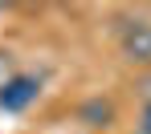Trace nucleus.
Returning <instances> with one entry per match:
<instances>
[{
	"label": "nucleus",
	"instance_id": "f257e3e1",
	"mask_svg": "<svg viewBox=\"0 0 151 134\" xmlns=\"http://www.w3.org/2000/svg\"><path fill=\"white\" fill-rule=\"evenodd\" d=\"M37 94H41V77H33V73H12L8 81H0V110L4 114H21L37 102Z\"/></svg>",
	"mask_w": 151,
	"mask_h": 134
},
{
	"label": "nucleus",
	"instance_id": "f03ea898",
	"mask_svg": "<svg viewBox=\"0 0 151 134\" xmlns=\"http://www.w3.org/2000/svg\"><path fill=\"white\" fill-rule=\"evenodd\" d=\"M123 57L131 65H151V21L123 25Z\"/></svg>",
	"mask_w": 151,
	"mask_h": 134
},
{
	"label": "nucleus",
	"instance_id": "7ed1b4c3",
	"mask_svg": "<svg viewBox=\"0 0 151 134\" xmlns=\"http://www.w3.org/2000/svg\"><path fill=\"white\" fill-rule=\"evenodd\" d=\"M78 118H82L86 126H110V122H114V106H110L106 98H90V102L78 106Z\"/></svg>",
	"mask_w": 151,
	"mask_h": 134
},
{
	"label": "nucleus",
	"instance_id": "20e7f679",
	"mask_svg": "<svg viewBox=\"0 0 151 134\" xmlns=\"http://www.w3.org/2000/svg\"><path fill=\"white\" fill-rule=\"evenodd\" d=\"M135 134H151V102L143 106V114H139V126H135Z\"/></svg>",
	"mask_w": 151,
	"mask_h": 134
}]
</instances>
